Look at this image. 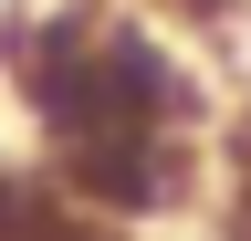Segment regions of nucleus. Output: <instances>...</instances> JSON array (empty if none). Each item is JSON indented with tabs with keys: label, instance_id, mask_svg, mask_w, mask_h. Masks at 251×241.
Here are the masks:
<instances>
[{
	"label": "nucleus",
	"instance_id": "nucleus-1",
	"mask_svg": "<svg viewBox=\"0 0 251 241\" xmlns=\"http://www.w3.org/2000/svg\"><path fill=\"white\" fill-rule=\"evenodd\" d=\"M0 84L31 136V168L94 220H168L209 158V84L136 0H11Z\"/></svg>",
	"mask_w": 251,
	"mask_h": 241
},
{
	"label": "nucleus",
	"instance_id": "nucleus-2",
	"mask_svg": "<svg viewBox=\"0 0 251 241\" xmlns=\"http://www.w3.org/2000/svg\"><path fill=\"white\" fill-rule=\"evenodd\" d=\"M0 241H126V220H94V210L63 199L42 168L0 158Z\"/></svg>",
	"mask_w": 251,
	"mask_h": 241
},
{
	"label": "nucleus",
	"instance_id": "nucleus-3",
	"mask_svg": "<svg viewBox=\"0 0 251 241\" xmlns=\"http://www.w3.org/2000/svg\"><path fill=\"white\" fill-rule=\"evenodd\" d=\"M136 11H157V21H188V32H209V21H230L241 0H136Z\"/></svg>",
	"mask_w": 251,
	"mask_h": 241
}]
</instances>
